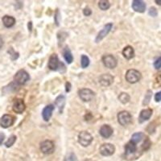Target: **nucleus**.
Masks as SVG:
<instances>
[{
	"mask_svg": "<svg viewBox=\"0 0 161 161\" xmlns=\"http://www.w3.org/2000/svg\"><path fill=\"white\" fill-rule=\"evenodd\" d=\"M142 77L141 73L136 69H129L127 70L125 76L126 81L130 84H135V83L139 81Z\"/></svg>",
	"mask_w": 161,
	"mask_h": 161,
	"instance_id": "obj_1",
	"label": "nucleus"
},
{
	"mask_svg": "<svg viewBox=\"0 0 161 161\" xmlns=\"http://www.w3.org/2000/svg\"><path fill=\"white\" fill-rule=\"evenodd\" d=\"M30 76L28 72L24 69H20L15 73L14 80L17 85H24L29 80Z\"/></svg>",
	"mask_w": 161,
	"mask_h": 161,
	"instance_id": "obj_2",
	"label": "nucleus"
},
{
	"mask_svg": "<svg viewBox=\"0 0 161 161\" xmlns=\"http://www.w3.org/2000/svg\"><path fill=\"white\" fill-rule=\"evenodd\" d=\"M93 136L88 131L83 130L78 135V143L83 147H88L93 141Z\"/></svg>",
	"mask_w": 161,
	"mask_h": 161,
	"instance_id": "obj_3",
	"label": "nucleus"
},
{
	"mask_svg": "<svg viewBox=\"0 0 161 161\" xmlns=\"http://www.w3.org/2000/svg\"><path fill=\"white\" fill-rule=\"evenodd\" d=\"M64 67V64L59 60L57 54H52L48 60V68L53 71H60V67Z\"/></svg>",
	"mask_w": 161,
	"mask_h": 161,
	"instance_id": "obj_4",
	"label": "nucleus"
},
{
	"mask_svg": "<svg viewBox=\"0 0 161 161\" xmlns=\"http://www.w3.org/2000/svg\"><path fill=\"white\" fill-rule=\"evenodd\" d=\"M118 121H119V124L126 126L131 123L132 116L129 112L121 111L118 114Z\"/></svg>",
	"mask_w": 161,
	"mask_h": 161,
	"instance_id": "obj_5",
	"label": "nucleus"
},
{
	"mask_svg": "<svg viewBox=\"0 0 161 161\" xmlns=\"http://www.w3.org/2000/svg\"><path fill=\"white\" fill-rule=\"evenodd\" d=\"M55 150V145L51 140H44L40 143V151L45 155L53 154Z\"/></svg>",
	"mask_w": 161,
	"mask_h": 161,
	"instance_id": "obj_6",
	"label": "nucleus"
},
{
	"mask_svg": "<svg viewBox=\"0 0 161 161\" xmlns=\"http://www.w3.org/2000/svg\"><path fill=\"white\" fill-rule=\"evenodd\" d=\"M100 154L103 156H112L115 152V147L111 143H103L99 148Z\"/></svg>",
	"mask_w": 161,
	"mask_h": 161,
	"instance_id": "obj_7",
	"label": "nucleus"
},
{
	"mask_svg": "<svg viewBox=\"0 0 161 161\" xmlns=\"http://www.w3.org/2000/svg\"><path fill=\"white\" fill-rule=\"evenodd\" d=\"M78 96L83 102H90L94 97V92L90 89H81L78 91Z\"/></svg>",
	"mask_w": 161,
	"mask_h": 161,
	"instance_id": "obj_8",
	"label": "nucleus"
},
{
	"mask_svg": "<svg viewBox=\"0 0 161 161\" xmlns=\"http://www.w3.org/2000/svg\"><path fill=\"white\" fill-rule=\"evenodd\" d=\"M103 62L106 68L114 69L117 66V60L113 55L108 54V55H104L103 57Z\"/></svg>",
	"mask_w": 161,
	"mask_h": 161,
	"instance_id": "obj_9",
	"label": "nucleus"
},
{
	"mask_svg": "<svg viewBox=\"0 0 161 161\" xmlns=\"http://www.w3.org/2000/svg\"><path fill=\"white\" fill-rule=\"evenodd\" d=\"M15 123V118L11 114H4L0 119V126L3 128H8Z\"/></svg>",
	"mask_w": 161,
	"mask_h": 161,
	"instance_id": "obj_10",
	"label": "nucleus"
},
{
	"mask_svg": "<svg viewBox=\"0 0 161 161\" xmlns=\"http://www.w3.org/2000/svg\"><path fill=\"white\" fill-rule=\"evenodd\" d=\"M112 27H113V24H112L111 23H109V24H106V25L103 27V29L101 30V31L98 32V34H97V37H96V40H95L96 43L100 42L101 40H103V39H104L106 36L108 35L109 32L110 31V30L112 29Z\"/></svg>",
	"mask_w": 161,
	"mask_h": 161,
	"instance_id": "obj_11",
	"label": "nucleus"
},
{
	"mask_svg": "<svg viewBox=\"0 0 161 161\" xmlns=\"http://www.w3.org/2000/svg\"><path fill=\"white\" fill-rule=\"evenodd\" d=\"M131 7L134 11L136 12L143 13L146 10V3L141 0H134L132 2Z\"/></svg>",
	"mask_w": 161,
	"mask_h": 161,
	"instance_id": "obj_12",
	"label": "nucleus"
},
{
	"mask_svg": "<svg viewBox=\"0 0 161 161\" xmlns=\"http://www.w3.org/2000/svg\"><path fill=\"white\" fill-rule=\"evenodd\" d=\"M113 128L110 125H103L99 130V133H100L101 136L105 139H108L110 136L113 135Z\"/></svg>",
	"mask_w": 161,
	"mask_h": 161,
	"instance_id": "obj_13",
	"label": "nucleus"
},
{
	"mask_svg": "<svg viewBox=\"0 0 161 161\" xmlns=\"http://www.w3.org/2000/svg\"><path fill=\"white\" fill-rule=\"evenodd\" d=\"M26 106L24 100L22 99H16L13 104V110L17 114H22L25 110Z\"/></svg>",
	"mask_w": 161,
	"mask_h": 161,
	"instance_id": "obj_14",
	"label": "nucleus"
},
{
	"mask_svg": "<svg viewBox=\"0 0 161 161\" xmlns=\"http://www.w3.org/2000/svg\"><path fill=\"white\" fill-rule=\"evenodd\" d=\"M114 77L109 73L103 74L99 77V83L103 86H109L113 83Z\"/></svg>",
	"mask_w": 161,
	"mask_h": 161,
	"instance_id": "obj_15",
	"label": "nucleus"
},
{
	"mask_svg": "<svg viewBox=\"0 0 161 161\" xmlns=\"http://www.w3.org/2000/svg\"><path fill=\"white\" fill-rule=\"evenodd\" d=\"M54 109H55V107H54V106L52 104L48 105V106H46L45 107H44V110H43L42 111V117L44 121H46V122L49 121L52 115H53V110H54Z\"/></svg>",
	"mask_w": 161,
	"mask_h": 161,
	"instance_id": "obj_16",
	"label": "nucleus"
},
{
	"mask_svg": "<svg viewBox=\"0 0 161 161\" xmlns=\"http://www.w3.org/2000/svg\"><path fill=\"white\" fill-rule=\"evenodd\" d=\"M152 113H153V110L150 108L145 109V110H142L140 112V114H139V123H143L145 121H147L148 119H150V118L152 115Z\"/></svg>",
	"mask_w": 161,
	"mask_h": 161,
	"instance_id": "obj_17",
	"label": "nucleus"
},
{
	"mask_svg": "<svg viewBox=\"0 0 161 161\" xmlns=\"http://www.w3.org/2000/svg\"><path fill=\"white\" fill-rule=\"evenodd\" d=\"M137 144L132 143L131 141H129L125 146V155L126 156H130L136 153L137 152Z\"/></svg>",
	"mask_w": 161,
	"mask_h": 161,
	"instance_id": "obj_18",
	"label": "nucleus"
},
{
	"mask_svg": "<svg viewBox=\"0 0 161 161\" xmlns=\"http://www.w3.org/2000/svg\"><path fill=\"white\" fill-rule=\"evenodd\" d=\"M146 138L147 136L143 132H136V133L133 134L130 141H131L132 143H136V144H138V143H143V141L146 139Z\"/></svg>",
	"mask_w": 161,
	"mask_h": 161,
	"instance_id": "obj_19",
	"label": "nucleus"
},
{
	"mask_svg": "<svg viewBox=\"0 0 161 161\" xmlns=\"http://www.w3.org/2000/svg\"><path fill=\"white\" fill-rule=\"evenodd\" d=\"M123 55L127 60H130L135 57V50L131 46H126L123 50Z\"/></svg>",
	"mask_w": 161,
	"mask_h": 161,
	"instance_id": "obj_20",
	"label": "nucleus"
},
{
	"mask_svg": "<svg viewBox=\"0 0 161 161\" xmlns=\"http://www.w3.org/2000/svg\"><path fill=\"white\" fill-rule=\"evenodd\" d=\"M55 105L58 107L59 112L61 113L63 111V109L65 105V97L64 95H59L58 97L56 98Z\"/></svg>",
	"mask_w": 161,
	"mask_h": 161,
	"instance_id": "obj_21",
	"label": "nucleus"
},
{
	"mask_svg": "<svg viewBox=\"0 0 161 161\" xmlns=\"http://www.w3.org/2000/svg\"><path fill=\"white\" fill-rule=\"evenodd\" d=\"M3 25L6 28H11L15 25V19L12 16H10V15H5L3 18Z\"/></svg>",
	"mask_w": 161,
	"mask_h": 161,
	"instance_id": "obj_22",
	"label": "nucleus"
},
{
	"mask_svg": "<svg viewBox=\"0 0 161 161\" xmlns=\"http://www.w3.org/2000/svg\"><path fill=\"white\" fill-rule=\"evenodd\" d=\"M63 57H64V60L68 64H71L73 60V57L72 55V53L70 51V49L69 48V47L66 46L65 48L63 49Z\"/></svg>",
	"mask_w": 161,
	"mask_h": 161,
	"instance_id": "obj_23",
	"label": "nucleus"
},
{
	"mask_svg": "<svg viewBox=\"0 0 161 161\" xmlns=\"http://www.w3.org/2000/svg\"><path fill=\"white\" fill-rule=\"evenodd\" d=\"M119 100L123 104H126V103H129V101H130V96H129L128 93H121L119 96Z\"/></svg>",
	"mask_w": 161,
	"mask_h": 161,
	"instance_id": "obj_24",
	"label": "nucleus"
},
{
	"mask_svg": "<svg viewBox=\"0 0 161 161\" xmlns=\"http://www.w3.org/2000/svg\"><path fill=\"white\" fill-rule=\"evenodd\" d=\"M98 7L101 10L103 11H106L108 10L110 7V3L109 1H106V0H102L98 3Z\"/></svg>",
	"mask_w": 161,
	"mask_h": 161,
	"instance_id": "obj_25",
	"label": "nucleus"
},
{
	"mask_svg": "<svg viewBox=\"0 0 161 161\" xmlns=\"http://www.w3.org/2000/svg\"><path fill=\"white\" fill-rule=\"evenodd\" d=\"M80 64L83 69L87 68L90 64V59L87 56L82 55L81 56V59H80Z\"/></svg>",
	"mask_w": 161,
	"mask_h": 161,
	"instance_id": "obj_26",
	"label": "nucleus"
},
{
	"mask_svg": "<svg viewBox=\"0 0 161 161\" xmlns=\"http://www.w3.org/2000/svg\"><path fill=\"white\" fill-rule=\"evenodd\" d=\"M152 90H147V93L145 94L144 100H143V104L145 105V106L148 105L149 103H150L151 99H152Z\"/></svg>",
	"mask_w": 161,
	"mask_h": 161,
	"instance_id": "obj_27",
	"label": "nucleus"
},
{
	"mask_svg": "<svg viewBox=\"0 0 161 161\" xmlns=\"http://www.w3.org/2000/svg\"><path fill=\"white\" fill-rule=\"evenodd\" d=\"M16 136H11L9 139H8V141L5 143V145L7 147H11L14 143H15V141H16Z\"/></svg>",
	"mask_w": 161,
	"mask_h": 161,
	"instance_id": "obj_28",
	"label": "nucleus"
},
{
	"mask_svg": "<svg viewBox=\"0 0 161 161\" xmlns=\"http://www.w3.org/2000/svg\"><path fill=\"white\" fill-rule=\"evenodd\" d=\"M8 53H9L10 57H11V60H16V59L19 57V53H15V52L14 51V49H13L12 48H10V50H8Z\"/></svg>",
	"mask_w": 161,
	"mask_h": 161,
	"instance_id": "obj_29",
	"label": "nucleus"
},
{
	"mask_svg": "<svg viewBox=\"0 0 161 161\" xmlns=\"http://www.w3.org/2000/svg\"><path fill=\"white\" fill-rule=\"evenodd\" d=\"M148 14H149V15H151V16H152V17L157 16V15H158L157 9H156V8H154V7H152V8L149 9Z\"/></svg>",
	"mask_w": 161,
	"mask_h": 161,
	"instance_id": "obj_30",
	"label": "nucleus"
},
{
	"mask_svg": "<svg viewBox=\"0 0 161 161\" xmlns=\"http://www.w3.org/2000/svg\"><path fill=\"white\" fill-rule=\"evenodd\" d=\"M154 68L156 69H159L161 68V57H158L155 61H154Z\"/></svg>",
	"mask_w": 161,
	"mask_h": 161,
	"instance_id": "obj_31",
	"label": "nucleus"
},
{
	"mask_svg": "<svg viewBox=\"0 0 161 161\" xmlns=\"http://www.w3.org/2000/svg\"><path fill=\"white\" fill-rule=\"evenodd\" d=\"M54 19H55L56 24H57V26H59V23H60V11H59L58 9H57V11H56L55 17H54Z\"/></svg>",
	"mask_w": 161,
	"mask_h": 161,
	"instance_id": "obj_32",
	"label": "nucleus"
},
{
	"mask_svg": "<svg viewBox=\"0 0 161 161\" xmlns=\"http://www.w3.org/2000/svg\"><path fill=\"white\" fill-rule=\"evenodd\" d=\"M83 14H84L86 16H90L92 14V11L89 8H86L83 10Z\"/></svg>",
	"mask_w": 161,
	"mask_h": 161,
	"instance_id": "obj_33",
	"label": "nucleus"
},
{
	"mask_svg": "<svg viewBox=\"0 0 161 161\" xmlns=\"http://www.w3.org/2000/svg\"><path fill=\"white\" fill-rule=\"evenodd\" d=\"M155 100H156V102H157V103L161 102V91L156 93V95H155Z\"/></svg>",
	"mask_w": 161,
	"mask_h": 161,
	"instance_id": "obj_34",
	"label": "nucleus"
},
{
	"mask_svg": "<svg viewBox=\"0 0 161 161\" xmlns=\"http://www.w3.org/2000/svg\"><path fill=\"white\" fill-rule=\"evenodd\" d=\"M70 90H71V84L69 82H66L65 84V91L66 92H69Z\"/></svg>",
	"mask_w": 161,
	"mask_h": 161,
	"instance_id": "obj_35",
	"label": "nucleus"
},
{
	"mask_svg": "<svg viewBox=\"0 0 161 161\" xmlns=\"http://www.w3.org/2000/svg\"><path fill=\"white\" fill-rule=\"evenodd\" d=\"M4 139H5V135L0 132V145H2V143H3Z\"/></svg>",
	"mask_w": 161,
	"mask_h": 161,
	"instance_id": "obj_36",
	"label": "nucleus"
},
{
	"mask_svg": "<svg viewBox=\"0 0 161 161\" xmlns=\"http://www.w3.org/2000/svg\"><path fill=\"white\" fill-rule=\"evenodd\" d=\"M3 45V40L2 36H0V48H2Z\"/></svg>",
	"mask_w": 161,
	"mask_h": 161,
	"instance_id": "obj_37",
	"label": "nucleus"
},
{
	"mask_svg": "<svg viewBox=\"0 0 161 161\" xmlns=\"http://www.w3.org/2000/svg\"><path fill=\"white\" fill-rule=\"evenodd\" d=\"M156 4H158V5L161 6V0H156Z\"/></svg>",
	"mask_w": 161,
	"mask_h": 161,
	"instance_id": "obj_38",
	"label": "nucleus"
},
{
	"mask_svg": "<svg viewBox=\"0 0 161 161\" xmlns=\"http://www.w3.org/2000/svg\"><path fill=\"white\" fill-rule=\"evenodd\" d=\"M85 161H93V160H91V159H86V160Z\"/></svg>",
	"mask_w": 161,
	"mask_h": 161,
	"instance_id": "obj_39",
	"label": "nucleus"
},
{
	"mask_svg": "<svg viewBox=\"0 0 161 161\" xmlns=\"http://www.w3.org/2000/svg\"><path fill=\"white\" fill-rule=\"evenodd\" d=\"M160 77H161V74H160Z\"/></svg>",
	"mask_w": 161,
	"mask_h": 161,
	"instance_id": "obj_40",
	"label": "nucleus"
}]
</instances>
